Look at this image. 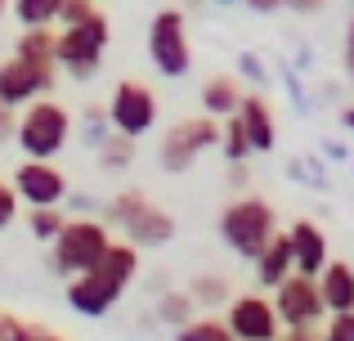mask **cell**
<instances>
[{
	"label": "cell",
	"mask_w": 354,
	"mask_h": 341,
	"mask_svg": "<svg viewBox=\"0 0 354 341\" xmlns=\"http://www.w3.org/2000/svg\"><path fill=\"white\" fill-rule=\"evenodd\" d=\"M108 41H113V27H108V18L95 9V14L81 18V23H68L63 36H54V63L68 68L77 81H86V77H95V68L104 63Z\"/></svg>",
	"instance_id": "obj_1"
},
{
	"label": "cell",
	"mask_w": 354,
	"mask_h": 341,
	"mask_svg": "<svg viewBox=\"0 0 354 341\" xmlns=\"http://www.w3.org/2000/svg\"><path fill=\"white\" fill-rule=\"evenodd\" d=\"M104 216L113 220V225L126 229V238L135 247H162V243H171V238H175V216H166L162 207H153L139 189L117 193V198L108 202Z\"/></svg>",
	"instance_id": "obj_2"
},
{
	"label": "cell",
	"mask_w": 354,
	"mask_h": 341,
	"mask_svg": "<svg viewBox=\"0 0 354 341\" xmlns=\"http://www.w3.org/2000/svg\"><path fill=\"white\" fill-rule=\"evenodd\" d=\"M220 234H225V243L234 247L242 261H256V256L265 252V243L278 234L274 207L260 202V198H238L234 207L220 216Z\"/></svg>",
	"instance_id": "obj_3"
},
{
	"label": "cell",
	"mask_w": 354,
	"mask_h": 341,
	"mask_svg": "<svg viewBox=\"0 0 354 341\" xmlns=\"http://www.w3.org/2000/svg\"><path fill=\"white\" fill-rule=\"evenodd\" d=\"M68 131H72L68 108H59L54 99H32V104H27V113L18 117L14 140L23 144L27 158H54V153L68 144Z\"/></svg>",
	"instance_id": "obj_4"
},
{
	"label": "cell",
	"mask_w": 354,
	"mask_h": 341,
	"mask_svg": "<svg viewBox=\"0 0 354 341\" xmlns=\"http://www.w3.org/2000/svg\"><path fill=\"white\" fill-rule=\"evenodd\" d=\"M54 243V270L59 274H81L108 252V225L99 220H63V229L50 238Z\"/></svg>",
	"instance_id": "obj_5"
},
{
	"label": "cell",
	"mask_w": 354,
	"mask_h": 341,
	"mask_svg": "<svg viewBox=\"0 0 354 341\" xmlns=\"http://www.w3.org/2000/svg\"><path fill=\"white\" fill-rule=\"evenodd\" d=\"M148 54L153 68L162 77H184L193 68V50H189V32H184V14L180 9H162L148 27Z\"/></svg>",
	"instance_id": "obj_6"
},
{
	"label": "cell",
	"mask_w": 354,
	"mask_h": 341,
	"mask_svg": "<svg viewBox=\"0 0 354 341\" xmlns=\"http://www.w3.org/2000/svg\"><path fill=\"white\" fill-rule=\"evenodd\" d=\"M220 140V126L216 117H184V122H175L171 131H166L162 140V171H184L198 162V153H207L211 144Z\"/></svg>",
	"instance_id": "obj_7"
},
{
	"label": "cell",
	"mask_w": 354,
	"mask_h": 341,
	"mask_svg": "<svg viewBox=\"0 0 354 341\" xmlns=\"http://www.w3.org/2000/svg\"><path fill=\"white\" fill-rule=\"evenodd\" d=\"M108 122H113V131L139 140L157 122V95L148 86H139V81H121L113 90V104H108Z\"/></svg>",
	"instance_id": "obj_8"
},
{
	"label": "cell",
	"mask_w": 354,
	"mask_h": 341,
	"mask_svg": "<svg viewBox=\"0 0 354 341\" xmlns=\"http://www.w3.org/2000/svg\"><path fill=\"white\" fill-rule=\"evenodd\" d=\"M274 292H278V297H274L278 324H287V328H310V324H319L323 297H319V283H314L310 274H296L292 270Z\"/></svg>",
	"instance_id": "obj_9"
},
{
	"label": "cell",
	"mask_w": 354,
	"mask_h": 341,
	"mask_svg": "<svg viewBox=\"0 0 354 341\" xmlns=\"http://www.w3.org/2000/svg\"><path fill=\"white\" fill-rule=\"evenodd\" d=\"M50 86H54V68L50 63L23 59V54H14L9 63H0V104H9V108L32 104V99L45 95Z\"/></svg>",
	"instance_id": "obj_10"
},
{
	"label": "cell",
	"mask_w": 354,
	"mask_h": 341,
	"mask_svg": "<svg viewBox=\"0 0 354 341\" xmlns=\"http://www.w3.org/2000/svg\"><path fill=\"white\" fill-rule=\"evenodd\" d=\"M14 193L27 207H59L63 193H68V180H63V171L50 158H27L14 171Z\"/></svg>",
	"instance_id": "obj_11"
},
{
	"label": "cell",
	"mask_w": 354,
	"mask_h": 341,
	"mask_svg": "<svg viewBox=\"0 0 354 341\" xmlns=\"http://www.w3.org/2000/svg\"><path fill=\"white\" fill-rule=\"evenodd\" d=\"M225 328L234 333V341H274L278 337V310H274V301L247 292V297H234Z\"/></svg>",
	"instance_id": "obj_12"
},
{
	"label": "cell",
	"mask_w": 354,
	"mask_h": 341,
	"mask_svg": "<svg viewBox=\"0 0 354 341\" xmlns=\"http://www.w3.org/2000/svg\"><path fill=\"white\" fill-rule=\"evenodd\" d=\"M117 297H121V292H117V288H108L104 279H95L90 270L72 274V283H68V306L77 310V315H86V319L108 315V310L117 306Z\"/></svg>",
	"instance_id": "obj_13"
},
{
	"label": "cell",
	"mask_w": 354,
	"mask_h": 341,
	"mask_svg": "<svg viewBox=\"0 0 354 341\" xmlns=\"http://www.w3.org/2000/svg\"><path fill=\"white\" fill-rule=\"evenodd\" d=\"M287 238H292V270L319 279V270L328 265V238H323V229L310 225V220H296Z\"/></svg>",
	"instance_id": "obj_14"
},
{
	"label": "cell",
	"mask_w": 354,
	"mask_h": 341,
	"mask_svg": "<svg viewBox=\"0 0 354 341\" xmlns=\"http://www.w3.org/2000/svg\"><path fill=\"white\" fill-rule=\"evenodd\" d=\"M90 274H95V279H104L108 288L126 292V283L139 274V247L135 243H108V252L90 265Z\"/></svg>",
	"instance_id": "obj_15"
},
{
	"label": "cell",
	"mask_w": 354,
	"mask_h": 341,
	"mask_svg": "<svg viewBox=\"0 0 354 341\" xmlns=\"http://www.w3.org/2000/svg\"><path fill=\"white\" fill-rule=\"evenodd\" d=\"M319 297H323V310L341 315V310H354V270L346 261H328L319 270Z\"/></svg>",
	"instance_id": "obj_16"
},
{
	"label": "cell",
	"mask_w": 354,
	"mask_h": 341,
	"mask_svg": "<svg viewBox=\"0 0 354 341\" xmlns=\"http://www.w3.org/2000/svg\"><path fill=\"white\" fill-rule=\"evenodd\" d=\"M238 122H242V131H247L251 153H269V149H274V113H269V104L260 95H251V99L242 95Z\"/></svg>",
	"instance_id": "obj_17"
},
{
	"label": "cell",
	"mask_w": 354,
	"mask_h": 341,
	"mask_svg": "<svg viewBox=\"0 0 354 341\" xmlns=\"http://www.w3.org/2000/svg\"><path fill=\"white\" fill-rule=\"evenodd\" d=\"M287 274H292V238L274 234L265 243V252L256 256V279H260V288H278Z\"/></svg>",
	"instance_id": "obj_18"
},
{
	"label": "cell",
	"mask_w": 354,
	"mask_h": 341,
	"mask_svg": "<svg viewBox=\"0 0 354 341\" xmlns=\"http://www.w3.org/2000/svg\"><path fill=\"white\" fill-rule=\"evenodd\" d=\"M242 104V90L234 77H211L207 86H202V108H207L211 117H234Z\"/></svg>",
	"instance_id": "obj_19"
},
{
	"label": "cell",
	"mask_w": 354,
	"mask_h": 341,
	"mask_svg": "<svg viewBox=\"0 0 354 341\" xmlns=\"http://www.w3.org/2000/svg\"><path fill=\"white\" fill-rule=\"evenodd\" d=\"M18 54L59 68V63H54V32H50V23H45V27H23V36H18Z\"/></svg>",
	"instance_id": "obj_20"
},
{
	"label": "cell",
	"mask_w": 354,
	"mask_h": 341,
	"mask_svg": "<svg viewBox=\"0 0 354 341\" xmlns=\"http://www.w3.org/2000/svg\"><path fill=\"white\" fill-rule=\"evenodd\" d=\"M59 5L63 0H14V14L23 27H45L59 18Z\"/></svg>",
	"instance_id": "obj_21"
},
{
	"label": "cell",
	"mask_w": 354,
	"mask_h": 341,
	"mask_svg": "<svg viewBox=\"0 0 354 341\" xmlns=\"http://www.w3.org/2000/svg\"><path fill=\"white\" fill-rule=\"evenodd\" d=\"M175 341H234V333L220 319H189V324H180Z\"/></svg>",
	"instance_id": "obj_22"
},
{
	"label": "cell",
	"mask_w": 354,
	"mask_h": 341,
	"mask_svg": "<svg viewBox=\"0 0 354 341\" xmlns=\"http://www.w3.org/2000/svg\"><path fill=\"white\" fill-rule=\"evenodd\" d=\"M63 220H68V216H59V207H32V216H27V229H32V238L50 243V238L63 229Z\"/></svg>",
	"instance_id": "obj_23"
},
{
	"label": "cell",
	"mask_w": 354,
	"mask_h": 341,
	"mask_svg": "<svg viewBox=\"0 0 354 341\" xmlns=\"http://www.w3.org/2000/svg\"><path fill=\"white\" fill-rule=\"evenodd\" d=\"M157 315H162L166 324H175V328L189 324V319H193V297H189V292H166V297L157 301Z\"/></svg>",
	"instance_id": "obj_24"
},
{
	"label": "cell",
	"mask_w": 354,
	"mask_h": 341,
	"mask_svg": "<svg viewBox=\"0 0 354 341\" xmlns=\"http://www.w3.org/2000/svg\"><path fill=\"white\" fill-rule=\"evenodd\" d=\"M5 341H63V337L41 328V324H23V319L5 315Z\"/></svg>",
	"instance_id": "obj_25"
},
{
	"label": "cell",
	"mask_w": 354,
	"mask_h": 341,
	"mask_svg": "<svg viewBox=\"0 0 354 341\" xmlns=\"http://www.w3.org/2000/svg\"><path fill=\"white\" fill-rule=\"evenodd\" d=\"M130 153H135V140H130V135H113V140H104V149H99V162H104V167H126L130 162Z\"/></svg>",
	"instance_id": "obj_26"
},
{
	"label": "cell",
	"mask_w": 354,
	"mask_h": 341,
	"mask_svg": "<svg viewBox=\"0 0 354 341\" xmlns=\"http://www.w3.org/2000/svg\"><path fill=\"white\" fill-rule=\"evenodd\" d=\"M247 153H251L247 131H242V122H238V113H234V117H229V131H225V158L229 162H247Z\"/></svg>",
	"instance_id": "obj_27"
},
{
	"label": "cell",
	"mask_w": 354,
	"mask_h": 341,
	"mask_svg": "<svg viewBox=\"0 0 354 341\" xmlns=\"http://www.w3.org/2000/svg\"><path fill=\"white\" fill-rule=\"evenodd\" d=\"M319 341H354V310H341V315H332L328 333Z\"/></svg>",
	"instance_id": "obj_28"
},
{
	"label": "cell",
	"mask_w": 354,
	"mask_h": 341,
	"mask_svg": "<svg viewBox=\"0 0 354 341\" xmlns=\"http://www.w3.org/2000/svg\"><path fill=\"white\" fill-rule=\"evenodd\" d=\"M193 292H198L193 301H207V306H220L229 288H225V279H198V283H193Z\"/></svg>",
	"instance_id": "obj_29"
},
{
	"label": "cell",
	"mask_w": 354,
	"mask_h": 341,
	"mask_svg": "<svg viewBox=\"0 0 354 341\" xmlns=\"http://www.w3.org/2000/svg\"><path fill=\"white\" fill-rule=\"evenodd\" d=\"M95 14V0H63L59 5V23L68 27V23H81V18H90Z\"/></svg>",
	"instance_id": "obj_30"
},
{
	"label": "cell",
	"mask_w": 354,
	"mask_h": 341,
	"mask_svg": "<svg viewBox=\"0 0 354 341\" xmlns=\"http://www.w3.org/2000/svg\"><path fill=\"white\" fill-rule=\"evenodd\" d=\"M14 216H18V193H14V184L0 180V229L14 225Z\"/></svg>",
	"instance_id": "obj_31"
},
{
	"label": "cell",
	"mask_w": 354,
	"mask_h": 341,
	"mask_svg": "<svg viewBox=\"0 0 354 341\" xmlns=\"http://www.w3.org/2000/svg\"><path fill=\"white\" fill-rule=\"evenodd\" d=\"M14 131H18V113L9 104H0V144L14 140Z\"/></svg>",
	"instance_id": "obj_32"
},
{
	"label": "cell",
	"mask_w": 354,
	"mask_h": 341,
	"mask_svg": "<svg viewBox=\"0 0 354 341\" xmlns=\"http://www.w3.org/2000/svg\"><path fill=\"white\" fill-rule=\"evenodd\" d=\"M283 341H319V333H314V324H310V328H292V333H283Z\"/></svg>",
	"instance_id": "obj_33"
},
{
	"label": "cell",
	"mask_w": 354,
	"mask_h": 341,
	"mask_svg": "<svg viewBox=\"0 0 354 341\" xmlns=\"http://www.w3.org/2000/svg\"><path fill=\"white\" fill-rule=\"evenodd\" d=\"M346 63H350V77H354V23H350V32H346Z\"/></svg>",
	"instance_id": "obj_34"
},
{
	"label": "cell",
	"mask_w": 354,
	"mask_h": 341,
	"mask_svg": "<svg viewBox=\"0 0 354 341\" xmlns=\"http://www.w3.org/2000/svg\"><path fill=\"white\" fill-rule=\"evenodd\" d=\"M346 126H350V131H354V108H346Z\"/></svg>",
	"instance_id": "obj_35"
},
{
	"label": "cell",
	"mask_w": 354,
	"mask_h": 341,
	"mask_svg": "<svg viewBox=\"0 0 354 341\" xmlns=\"http://www.w3.org/2000/svg\"><path fill=\"white\" fill-rule=\"evenodd\" d=\"M0 341H5V315H0Z\"/></svg>",
	"instance_id": "obj_36"
},
{
	"label": "cell",
	"mask_w": 354,
	"mask_h": 341,
	"mask_svg": "<svg viewBox=\"0 0 354 341\" xmlns=\"http://www.w3.org/2000/svg\"><path fill=\"white\" fill-rule=\"evenodd\" d=\"M216 5H238V0H216Z\"/></svg>",
	"instance_id": "obj_37"
},
{
	"label": "cell",
	"mask_w": 354,
	"mask_h": 341,
	"mask_svg": "<svg viewBox=\"0 0 354 341\" xmlns=\"http://www.w3.org/2000/svg\"><path fill=\"white\" fill-rule=\"evenodd\" d=\"M0 14H5V0H0Z\"/></svg>",
	"instance_id": "obj_38"
}]
</instances>
